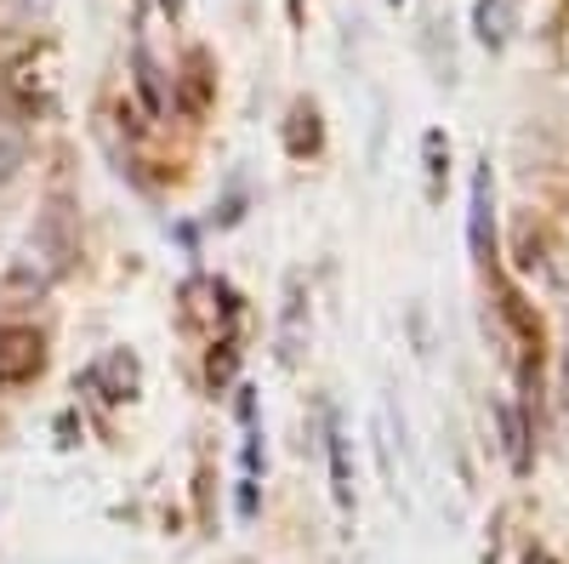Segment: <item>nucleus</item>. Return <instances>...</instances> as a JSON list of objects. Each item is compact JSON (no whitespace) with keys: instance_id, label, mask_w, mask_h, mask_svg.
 Segmentation results:
<instances>
[{"instance_id":"obj_9","label":"nucleus","mask_w":569,"mask_h":564,"mask_svg":"<svg viewBox=\"0 0 569 564\" xmlns=\"http://www.w3.org/2000/svg\"><path fill=\"white\" fill-rule=\"evenodd\" d=\"M501 434H507V462H512V474H530V434H525V416H518L512 405H501Z\"/></svg>"},{"instance_id":"obj_12","label":"nucleus","mask_w":569,"mask_h":564,"mask_svg":"<svg viewBox=\"0 0 569 564\" xmlns=\"http://www.w3.org/2000/svg\"><path fill=\"white\" fill-rule=\"evenodd\" d=\"M563 399H569V354H563Z\"/></svg>"},{"instance_id":"obj_4","label":"nucleus","mask_w":569,"mask_h":564,"mask_svg":"<svg viewBox=\"0 0 569 564\" xmlns=\"http://www.w3.org/2000/svg\"><path fill=\"white\" fill-rule=\"evenodd\" d=\"M46 263L58 268V279L69 274V263H74V251H80V240H74V228H69V211L63 206H46V217L34 222V240H29Z\"/></svg>"},{"instance_id":"obj_11","label":"nucleus","mask_w":569,"mask_h":564,"mask_svg":"<svg viewBox=\"0 0 569 564\" xmlns=\"http://www.w3.org/2000/svg\"><path fill=\"white\" fill-rule=\"evenodd\" d=\"M18 166H23V144H18L12 131H0V182L18 177Z\"/></svg>"},{"instance_id":"obj_10","label":"nucleus","mask_w":569,"mask_h":564,"mask_svg":"<svg viewBox=\"0 0 569 564\" xmlns=\"http://www.w3.org/2000/svg\"><path fill=\"white\" fill-rule=\"evenodd\" d=\"M421 155H427V177H433V188H439V177H445V166H450L445 131H427V137H421Z\"/></svg>"},{"instance_id":"obj_5","label":"nucleus","mask_w":569,"mask_h":564,"mask_svg":"<svg viewBox=\"0 0 569 564\" xmlns=\"http://www.w3.org/2000/svg\"><path fill=\"white\" fill-rule=\"evenodd\" d=\"M46 365V348L34 332H23V325H12V332H0V388L12 383H29V376Z\"/></svg>"},{"instance_id":"obj_14","label":"nucleus","mask_w":569,"mask_h":564,"mask_svg":"<svg viewBox=\"0 0 569 564\" xmlns=\"http://www.w3.org/2000/svg\"><path fill=\"white\" fill-rule=\"evenodd\" d=\"M530 564H552V558H530Z\"/></svg>"},{"instance_id":"obj_13","label":"nucleus","mask_w":569,"mask_h":564,"mask_svg":"<svg viewBox=\"0 0 569 564\" xmlns=\"http://www.w3.org/2000/svg\"><path fill=\"white\" fill-rule=\"evenodd\" d=\"M166 7H171V12H177V7H182V0H166Z\"/></svg>"},{"instance_id":"obj_8","label":"nucleus","mask_w":569,"mask_h":564,"mask_svg":"<svg viewBox=\"0 0 569 564\" xmlns=\"http://www.w3.org/2000/svg\"><path fill=\"white\" fill-rule=\"evenodd\" d=\"M284 149H291V155H313V149H319V115H313V103H297V109H291Z\"/></svg>"},{"instance_id":"obj_2","label":"nucleus","mask_w":569,"mask_h":564,"mask_svg":"<svg viewBox=\"0 0 569 564\" xmlns=\"http://www.w3.org/2000/svg\"><path fill=\"white\" fill-rule=\"evenodd\" d=\"M518 23H525V0H472V34L485 52H507Z\"/></svg>"},{"instance_id":"obj_15","label":"nucleus","mask_w":569,"mask_h":564,"mask_svg":"<svg viewBox=\"0 0 569 564\" xmlns=\"http://www.w3.org/2000/svg\"><path fill=\"white\" fill-rule=\"evenodd\" d=\"M388 7H405V0H388Z\"/></svg>"},{"instance_id":"obj_3","label":"nucleus","mask_w":569,"mask_h":564,"mask_svg":"<svg viewBox=\"0 0 569 564\" xmlns=\"http://www.w3.org/2000/svg\"><path fill=\"white\" fill-rule=\"evenodd\" d=\"M52 286H58V268L29 246V251H18V257H12L7 279H0V297H7V303H29V297H46Z\"/></svg>"},{"instance_id":"obj_6","label":"nucleus","mask_w":569,"mask_h":564,"mask_svg":"<svg viewBox=\"0 0 569 564\" xmlns=\"http://www.w3.org/2000/svg\"><path fill=\"white\" fill-rule=\"evenodd\" d=\"M330 496H337V507H353V467H348L342 428H330Z\"/></svg>"},{"instance_id":"obj_7","label":"nucleus","mask_w":569,"mask_h":564,"mask_svg":"<svg viewBox=\"0 0 569 564\" xmlns=\"http://www.w3.org/2000/svg\"><path fill=\"white\" fill-rule=\"evenodd\" d=\"M46 12H52V0H0V34H29Z\"/></svg>"},{"instance_id":"obj_1","label":"nucleus","mask_w":569,"mask_h":564,"mask_svg":"<svg viewBox=\"0 0 569 564\" xmlns=\"http://www.w3.org/2000/svg\"><path fill=\"white\" fill-rule=\"evenodd\" d=\"M467 246L479 263H490V246H496V177H490V160L472 171V206H467Z\"/></svg>"}]
</instances>
